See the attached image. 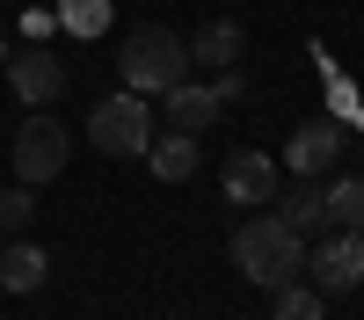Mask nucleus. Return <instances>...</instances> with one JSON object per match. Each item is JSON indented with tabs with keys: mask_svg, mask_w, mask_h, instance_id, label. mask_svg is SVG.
Masks as SVG:
<instances>
[{
	"mask_svg": "<svg viewBox=\"0 0 364 320\" xmlns=\"http://www.w3.org/2000/svg\"><path fill=\"white\" fill-rule=\"evenodd\" d=\"M233 270L248 277V284H262V291L299 284V277H306V233H291L277 211H269V219H248V226L233 233Z\"/></svg>",
	"mask_w": 364,
	"mask_h": 320,
	"instance_id": "f257e3e1",
	"label": "nucleus"
},
{
	"mask_svg": "<svg viewBox=\"0 0 364 320\" xmlns=\"http://www.w3.org/2000/svg\"><path fill=\"white\" fill-rule=\"evenodd\" d=\"M190 37H175V29L161 22H139L132 37H124V58H117V73H124L132 95H168L175 80H190Z\"/></svg>",
	"mask_w": 364,
	"mask_h": 320,
	"instance_id": "f03ea898",
	"label": "nucleus"
},
{
	"mask_svg": "<svg viewBox=\"0 0 364 320\" xmlns=\"http://www.w3.org/2000/svg\"><path fill=\"white\" fill-rule=\"evenodd\" d=\"M87 145L109 160H146V145H154V109H146V95H102L95 109H87Z\"/></svg>",
	"mask_w": 364,
	"mask_h": 320,
	"instance_id": "7ed1b4c3",
	"label": "nucleus"
},
{
	"mask_svg": "<svg viewBox=\"0 0 364 320\" xmlns=\"http://www.w3.org/2000/svg\"><path fill=\"white\" fill-rule=\"evenodd\" d=\"M15 182H58V175H66V160H73V138H66V124H58L51 109H29L22 124H15Z\"/></svg>",
	"mask_w": 364,
	"mask_h": 320,
	"instance_id": "20e7f679",
	"label": "nucleus"
},
{
	"mask_svg": "<svg viewBox=\"0 0 364 320\" xmlns=\"http://www.w3.org/2000/svg\"><path fill=\"white\" fill-rule=\"evenodd\" d=\"M233 95H240V73L226 66L219 80H175L161 102H168V124H175V131H211V124L226 116Z\"/></svg>",
	"mask_w": 364,
	"mask_h": 320,
	"instance_id": "39448f33",
	"label": "nucleus"
},
{
	"mask_svg": "<svg viewBox=\"0 0 364 320\" xmlns=\"http://www.w3.org/2000/svg\"><path fill=\"white\" fill-rule=\"evenodd\" d=\"M306 277H314V291H357L364 284V233H350V226H336L321 248H306Z\"/></svg>",
	"mask_w": 364,
	"mask_h": 320,
	"instance_id": "423d86ee",
	"label": "nucleus"
},
{
	"mask_svg": "<svg viewBox=\"0 0 364 320\" xmlns=\"http://www.w3.org/2000/svg\"><path fill=\"white\" fill-rule=\"evenodd\" d=\"M291 175H299V182H314V175H328V167H336L343 160V124H336V116H314V124H299L291 131Z\"/></svg>",
	"mask_w": 364,
	"mask_h": 320,
	"instance_id": "0eeeda50",
	"label": "nucleus"
},
{
	"mask_svg": "<svg viewBox=\"0 0 364 320\" xmlns=\"http://www.w3.org/2000/svg\"><path fill=\"white\" fill-rule=\"evenodd\" d=\"M8 80H15V95L29 109H51L58 95H66V66H58L51 51H15L8 58Z\"/></svg>",
	"mask_w": 364,
	"mask_h": 320,
	"instance_id": "6e6552de",
	"label": "nucleus"
},
{
	"mask_svg": "<svg viewBox=\"0 0 364 320\" xmlns=\"http://www.w3.org/2000/svg\"><path fill=\"white\" fill-rule=\"evenodd\" d=\"M219 182H226L233 204H269V197H277V160H269V153H233Z\"/></svg>",
	"mask_w": 364,
	"mask_h": 320,
	"instance_id": "1a4fd4ad",
	"label": "nucleus"
},
{
	"mask_svg": "<svg viewBox=\"0 0 364 320\" xmlns=\"http://www.w3.org/2000/svg\"><path fill=\"white\" fill-rule=\"evenodd\" d=\"M146 167H154L161 182H190L197 175V131H161L146 145Z\"/></svg>",
	"mask_w": 364,
	"mask_h": 320,
	"instance_id": "9d476101",
	"label": "nucleus"
},
{
	"mask_svg": "<svg viewBox=\"0 0 364 320\" xmlns=\"http://www.w3.org/2000/svg\"><path fill=\"white\" fill-rule=\"evenodd\" d=\"M190 58L197 66H211V73H226L233 58H240V22H226V15H211L197 37H190Z\"/></svg>",
	"mask_w": 364,
	"mask_h": 320,
	"instance_id": "9b49d317",
	"label": "nucleus"
},
{
	"mask_svg": "<svg viewBox=\"0 0 364 320\" xmlns=\"http://www.w3.org/2000/svg\"><path fill=\"white\" fill-rule=\"evenodd\" d=\"M44 277H51V255L44 248H29V241L0 248V291H44Z\"/></svg>",
	"mask_w": 364,
	"mask_h": 320,
	"instance_id": "f8f14e48",
	"label": "nucleus"
},
{
	"mask_svg": "<svg viewBox=\"0 0 364 320\" xmlns=\"http://www.w3.org/2000/svg\"><path fill=\"white\" fill-rule=\"evenodd\" d=\"M321 197H328V226L364 233V175H336V182H328Z\"/></svg>",
	"mask_w": 364,
	"mask_h": 320,
	"instance_id": "ddd939ff",
	"label": "nucleus"
},
{
	"mask_svg": "<svg viewBox=\"0 0 364 320\" xmlns=\"http://www.w3.org/2000/svg\"><path fill=\"white\" fill-rule=\"evenodd\" d=\"M277 219L291 233H321L328 226V197L321 189H277Z\"/></svg>",
	"mask_w": 364,
	"mask_h": 320,
	"instance_id": "4468645a",
	"label": "nucleus"
},
{
	"mask_svg": "<svg viewBox=\"0 0 364 320\" xmlns=\"http://www.w3.org/2000/svg\"><path fill=\"white\" fill-rule=\"evenodd\" d=\"M51 15H58V29H73V37H102L117 8H109V0H58Z\"/></svg>",
	"mask_w": 364,
	"mask_h": 320,
	"instance_id": "2eb2a0df",
	"label": "nucleus"
},
{
	"mask_svg": "<svg viewBox=\"0 0 364 320\" xmlns=\"http://www.w3.org/2000/svg\"><path fill=\"white\" fill-rule=\"evenodd\" d=\"M269 320H328V291H314V284H284L277 306H269Z\"/></svg>",
	"mask_w": 364,
	"mask_h": 320,
	"instance_id": "dca6fc26",
	"label": "nucleus"
},
{
	"mask_svg": "<svg viewBox=\"0 0 364 320\" xmlns=\"http://www.w3.org/2000/svg\"><path fill=\"white\" fill-rule=\"evenodd\" d=\"M29 219H37V197H29V182H22V189H0V233H22Z\"/></svg>",
	"mask_w": 364,
	"mask_h": 320,
	"instance_id": "f3484780",
	"label": "nucleus"
},
{
	"mask_svg": "<svg viewBox=\"0 0 364 320\" xmlns=\"http://www.w3.org/2000/svg\"><path fill=\"white\" fill-rule=\"evenodd\" d=\"M8 58H15V44H8V37H0V66H8Z\"/></svg>",
	"mask_w": 364,
	"mask_h": 320,
	"instance_id": "a211bd4d",
	"label": "nucleus"
}]
</instances>
